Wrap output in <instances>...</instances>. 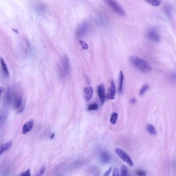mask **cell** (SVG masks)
<instances>
[{"label": "cell", "instance_id": "8", "mask_svg": "<svg viewBox=\"0 0 176 176\" xmlns=\"http://www.w3.org/2000/svg\"><path fill=\"white\" fill-rule=\"evenodd\" d=\"M84 97L86 102L91 99L94 94V89L92 87H87L84 88Z\"/></svg>", "mask_w": 176, "mask_h": 176}, {"label": "cell", "instance_id": "28", "mask_svg": "<svg viewBox=\"0 0 176 176\" xmlns=\"http://www.w3.org/2000/svg\"><path fill=\"white\" fill-rule=\"evenodd\" d=\"M4 88L3 87H0V97L1 96V94H2V92L4 91Z\"/></svg>", "mask_w": 176, "mask_h": 176}, {"label": "cell", "instance_id": "3", "mask_svg": "<svg viewBox=\"0 0 176 176\" xmlns=\"http://www.w3.org/2000/svg\"><path fill=\"white\" fill-rule=\"evenodd\" d=\"M90 29L89 23L87 21L83 22L77 28L76 30V37L78 38H82L83 36H85L88 33Z\"/></svg>", "mask_w": 176, "mask_h": 176}, {"label": "cell", "instance_id": "6", "mask_svg": "<svg viewBox=\"0 0 176 176\" xmlns=\"http://www.w3.org/2000/svg\"><path fill=\"white\" fill-rule=\"evenodd\" d=\"M115 152L116 154L118 155V156L120 157L124 162L127 163L130 166H132L133 165V162L132 161L131 159L130 158V156L125 153L124 151L121 150L120 148H116L115 150Z\"/></svg>", "mask_w": 176, "mask_h": 176}, {"label": "cell", "instance_id": "7", "mask_svg": "<svg viewBox=\"0 0 176 176\" xmlns=\"http://www.w3.org/2000/svg\"><path fill=\"white\" fill-rule=\"evenodd\" d=\"M116 92V89L115 84L114 81L112 80L111 82L110 86L109 87L108 90L107 97H108V99H110V100L114 99V98H115V97Z\"/></svg>", "mask_w": 176, "mask_h": 176}, {"label": "cell", "instance_id": "24", "mask_svg": "<svg viewBox=\"0 0 176 176\" xmlns=\"http://www.w3.org/2000/svg\"><path fill=\"white\" fill-rule=\"evenodd\" d=\"M20 176H31V175L30 174V169H28V170L26 171V172H22L21 173V174H20Z\"/></svg>", "mask_w": 176, "mask_h": 176}, {"label": "cell", "instance_id": "29", "mask_svg": "<svg viewBox=\"0 0 176 176\" xmlns=\"http://www.w3.org/2000/svg\"><path fill=\"white\" fill-rule=\"evenodd\" d=\"M135 101H136V100L134 98H132V99H131V102L132 103H135Z\"/></svg>", "mask_w": 176, "mask_h": 176}, {"label": "cell", "instance_id": "5", "mask_svg": "<svg viewBox=\"0 0 176 176\" xmlns=\"http://www.w3.org/2000/svg\"><path fill=\"white\" fill-rule=\"evenodd\" d=\"M147 36L148 39L152 42H159L161 39L160 34L155 28H151L147 32Z\"/></svg>", "mask_w": 176, "mask_h": 176}, {"label": "cell", "instance_id": "22", "mask_svg": "<svg viewBox=\"0 0 176 176\" xmlns=\"http://www.w3.org/2000/svg\"><path fill=\"white\" fill-rule=\"evenodd\" d=\"M98 105L94 103H92V104H90L89 105L88 107V111H94L98 109Z\"/></svg>", "mask_w": 176, "mask_h": 176}, {"label": "cell", "instance_id": "10", "mask_svg": "<svg viewBox=\"0 0 176 176\" xmlns=\"http://www.w3.org/2000/svg\"><path fill=\"white\" fill-rule=\"evenodd\" d=\"M34 122L33 120H28L22 128V133L23 134H25L31 131L34 127Z\"/></svg>", "mask_w": 176, "mask_h": 176}, {"label": "cell", "instance_id": "25", "mask_svg": "<svg viewBox=\"0 0 176 176\" xmlns=\"http://www.w3.org/2000/svg\"><path fill=\"white\" fill-rule=\"evenodd\" d=\"M113 176H119V170L117 168H114L113 170Z\"/></svg>", "mask_w": 176, "mask_h": 176}, {"label": "cell", "instance_id": "15", "mask_svg": "<svg viewBox=\"0 0 176 176\" xmlns=\"http://www.w3.org/2000/svg\"><path fill=\"white\" fill-rule=\"evenodd\" d=\"M148 4L151 5L152 6L157 7L160 5L162 3V0H145Z\"/></svg>", "mask_w": 176, "mask_h": 176}, {"label": "cell", "instance_id": "30", "mask_svg": "<svg viewBox=\"0 0 176 176\" xmlns=\"http://www.w3.org/2000/svg\"><path fill=\"white\" fill-rule=\"evenodd\" d=\"M54 136H55V134H52V135H51V138H53V137H54Z\"/></svg>", "mask_w": 176, "mask_h": 176}, {"label": "cell", "instance_id": "20", "mask_svg": "<svg viewBox=\"0 0 176 176\" xmlns=\"http://www.w3.org/2000/svg\"><path fill=\"white\" fill-rule=\"evenodd\" d=\"M129 170L127 167L125 165H122L121 167V176H125L128 175Z\"/></svg>", "mask_w": 176, "mask_h": 176}, {"label": "cell", "instance_id": "13", "mask_svg": "<svg viewBox=\"0 0 176 176\" xmlns=\"http://www.w3.org/2000/svg\"><path fill=\"white\" fill-rule=\"evenodd\" d=\"M12 143L11 142L6 143L5 144H3L0 148V155L2 154L3 153L5 152L6 150H8L9 148H10V146H12Z\"/></svg>", "mask_w": 176, "mask_h": 176}, {"label": "cell", "instance_id": "17", "mask_svg": "<svg viewBox=\"0 0 176 176\" xmlns=\"http://www.w3.org/2000/svg\"><path fill=\"white\" fill-rule=\"evenodd\" d=\"M118 118V114L117 113H113L110 118V122L112 124H115Z\"/></svg>", "mask_w": 176, "mask_h": 176}, {"label": "cell", "instance_id": "11", "mask_svg": "<svg viewBox=\"0 0 176 176\" xmlns=\"http://www.w3.org/2000/svg\"><path fill=\"white\" fill-rule=\"evenodd\" d=\"M100 158L101 162H102V163L105 164H108L110 162L111 157L108 152H107L106 151L103 150L101 152Z\"/></svg>", "mask_w": 176, "mask_h": 176}, {"label": "cell", "instance_id": "18", "mask_svg": "<svg viewBox=\"0 0 176 176\" xmlns=\"http://www.w3.org/2000/svg\"><path fill=\"white\" fill-rule=\"evenodd\" d=\"M149 88V86L148 84H144V85H143L142 87L140 88V92H139V95H143L144 94L145 92L148 90Z\"/></svg>", "mask_w": 176, "mask_h": 176}, {"label": "cell", "instance_id": "16", "mask_svg": "<svg viewBox=\"0 0 176 176\" xmlns=\"http://www.w3.org/2000/svg\"><path fill=\"white\" fill-rule=\"evenodd\" d=\"M147 131H148V133L151 135H154L156 134V130L155 129L154 127L152 126V124H148L146 128Z\"/></svg>", "mask_w": 176, "mask_h": 176}, {"label": "cell", "instance_id": "12", "mask_svg": "<svg viewBox=\"0 0 176 176\" xmlns=\"http://www.w3.org/2000/svg\"><path fill=\"white\" fill-rule=\"evenodd\" d=\"M124 80V76L122 71L119 72V85H118V92L122 93L123 90V83Z\"/></svg>", "mask_w": 176, "mask_h": 176}, {"label": "cell", "instance_id": "1", "mask_svg": "<svg viewBox=\"0 0 176 176\" xmlns=\"http://www.w3.org/2000/svg\"><path fill=\"white\" fill-rule=\"evenodd\" d=\"M129 60L131 64L134 67L138 69V70L144 72H149L152 69L151 66L148 62L143 60L138 56H132L129 57Z\"/></svg>", "mask_w": 176, "mask_h": 176}, {"label": "cell", "instance_id": "27", "mask_svg": "<svg viewBox=\"0 0 176 176\" xmlns=\"http://www.w3.org/2000/svg\"><path fill=\"white\" fill-rule=\"evenodd\" d=\"M111 170H112V167L109 168V169L108 171H106V172H105V174H104V176H109L111 172Z\"/></svg>", "mask_w": 176, "mask_h": 176}, {"label": "cell", "instance_id": "4", "mask_svg": "<svg viewBox=\"0 0 176 176\" xmlns=\"http://www.w3.org/2000/svg\"><path fill=\"white\" fill-rule=\"evenodd\" d=\"M61 73L63 76H67L70 71V62L68 57L64 55L61 60Z\"/></svg>", "mask_w": 176, "mask_h": 176}, {"label": "cell", "instance_id": "19", "mask_svg": "<svg viewBox=\"0 0 176 176\" xmlns=\"http://www.w3.org/2000/svg\"><path fill=\"white\" fill-rule=\"evenodd\" d=\"M22 105V100L19 97H17L16 98L15 100V108H19Z\"/></svg>", "mask_w": 176, "mask_h": 176}, {"label": "cell", "instance_id": "2", "mask_svg": "<svg viewBox=\"0 0 176 176\" xmlns=\"http://www.w3.org/2000/svg\"><path fill=\"white\" fill-rule=\"evenodd\" d=\"M108 6L110 7L114 12H116L117 14L121 17L126 15V13L124 9L122 7L120 6V4H118L115 0H104Z\"/></svg>", "mask_w": 176, "mask_h": 176}, {"label": "cell", "instance_id": "23", "mask_svg": "<svg viewBox=\"0 0 176 176\" xmlns=\"http://www.w3.org/2000/svg\"><path fill=\"white\" fill-rule=\"evenodd\" d=\"M44 171H45V168L44 166H43L42 167H41L40 169L37 172L36 175V176H41L44 174Z\"/></svg>", "mask_w": 176, "mask_h": 176}, {"label": "cell", "instance_id": "21", "mask_svg": "<svg viewBox=\"0 0 176 176\" xmlns=\"http://www.w3.org/2000/svg\"><path fill=\"white\" fill-rule=\"evenodd\" d=\"M79 44H80V46H81L83 49H84V50L88 49V44H87L86 42H85V41H83V40H80L79 41Z\"/></svg>", "mask_w": 176, "mask_h": 176}, {"label": "cell", "instance_id": "26", "mask_svg": "<svg viewBox=\"0 0 176 176\" xmlns=\"http://www.w3.org/2000/svg\"><path fill=\"white\" fill-rule=\"evenodd\" d=\"M136 174L137 175H138V176H146V174H145V172H143V171H142V170H139V171H137V172H136Z\"/></svg>", "mask_w": 176, "mask_h": 176}, {"label": "cell", "instance_id": "9", "mask_svg": "<svg viewBox=\"0 0 176 176\" xmlns=\"http://www.w3.org/2000/svg\"><path fill=\"white\" fill-rule=\"evenodd\" d=\"M98 94L99 97L100 98L101 104H104V102L106 99V95L105 92V89L103 85H100L98 87Z\"/></svg>", "mask_w": 176, "mask_h": 176}, {"label": "cell", "instance_id": "14", "mask_svg": "<svg viewBox=\"0 0 176 176\" xmlns=\"http://www.w3.org/2000/svg\"><path fill=\"white\" fill-rule=\"evenodd\" d=\"M0 63L1 64L2 69L4 72V74H5L6 76H9V71H8V68H7L6 63L4 62V60L3 59V58H0Z\"/></svg>", "mask_w": 176, "mask_h": 176}]
</instances>
